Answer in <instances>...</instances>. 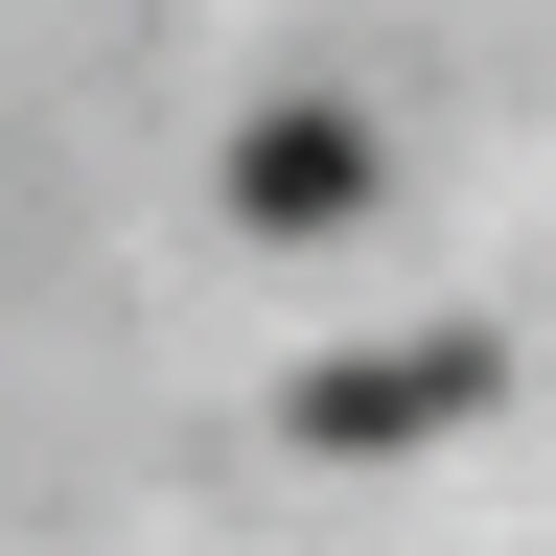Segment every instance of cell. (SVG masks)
<instances>
[{"label":"cell","mask_w":556,"mask_h":556,"mask_svg":"<svg viewBox=\"0 0 556 556\" xmlns=\"http://www.w3.org/2000/svg\"><path fill=\"white\" fill-rule=\"evenodd\" d=\"M464 394H486V348H348V371L302 394V441H441Z\"/></svg>","instance_id":"1"},{"label":"cell","mask_w":556,"mask_h":556,"mask_svg":"<svg viewBox=\"0 0 556 556\" xmlns=\"http://www.w3.org/2000/svg\"><path fill=\"white\" fill-rule=\"evenodd\" d=\"M232 208H255V232H348V208H371V139H348V116H255L232 139Z\"/></svg>","instance_id":"2"}]
</instances>
